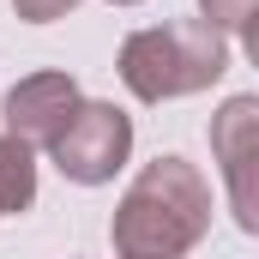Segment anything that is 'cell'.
<instances>
[{"instance_id":"cell-1","label":"cell","mask_w":259,"mask_h":259,"mask_svg":"<svg viewBox=\"0 0 259 259\" xmlns=\"http://www.w3.org/2000/svg\"><path fill=\"white\" fill-rule=\"evenodd\" d=\"M205 235H211V181L175 151L133 175L109 223L115 259H187Z\"/></svg>"},{"instance_id":"cell-2","label":"cell","mask_w":259,"mask_h":259,"mask_svg":"<svg viewBox=\"0 0 259 259\" xmlns=\"http://www.w3.org/2000/svg\"><path fill=\"white\" fill-rule=\"evenodd\" d=\"M121 84L139 103H175L199 97L229 72V36H217L205 18H169L151 30H133L121 42Z\"/></svg>"},{"instance_id":"cell-3","label":"cell","mask_w":259,"mask_h":259,"mask_svg":"<svg viewBox=\"0 0 259 259\" xmlns=\"http://www.w3.org/2000/svg\"><path fill=\"white\" fill-rule=\"evenodd\" d=\"M55 169L78 187H103L127 169L133 157V115L115 109V103H78L72 121L61 127V139L49 145Z\"/></svg>"},{"instance_id":"cell-4","label":"cell","mask_w":259,"mask_h":259,"mask_svg":"<svg viewBox=\"0 0 259 259\" xmlns=\"http://www.w3.org/2000/svg\"><path fill=\"white\" fill-rule=\"evenodd\" d=\"M253 145H259V97H229L211 121V151L223 163V187L235 205V223L259 235V193H253Z\"/></svg>"},{"instance_id":"cell-5","label":"cell","mask_w":259,"mask_h":259,"mask_svg":"<svg viewBox=\"0 0 259 259\" xmlns=\"http://www.w3.org/2000/svg\"><path fill=\"white\" fill-rule=\"evenodd\" d=\"M78 103L84 97H78L72 72H30V78H18L6 91V139H18L30 151H49Z\"/></svg>"},{"instance_id":"cell-6","label":"cell","mask_w":259,"mask_h":259,"mask_svg":"<svg viewBox=\"0 0 259 259\" xmlns=\"http://www.w3.org/2000/svg\"><path fill=\"white\" fill-rule=\"evenodd\" d=\"M36 205V151L0 133V217H18Z\"/></svg>"},{"instance_id":"cell-7","label":"cell","mask_w":259,"mask_h":259,"mask_svg":"<svg viewBox=\"0 0 259 259\" xmlns=\"http://www.w3.org/2000/svg\"><path fill=\"white\" fill-rule=\"evenodd\" d=\"M253 12H259V0H199V18L241 49H253Z\"/></svg>"},{"instance_id":"cell-8","label":"cell","mask_w":259,"mask_h":259,"mask_svg":"<svg viewBox=\"0 0 259 259\" xmlns=\"http://www.w3.org/2000/svg\"><path fill=\"white\" fill-rule=\"evenodd\" d=\"M78 0H12V12L24 18V24H55V18H66Z\"/></svg>"},{"instance_id":"cell-9","label":"cell","mask_w":259,"mask_h":259,"mask_svg":"<svg viewBox=\"0 0 259 259\" xmlns=\"http://www.w3.org/2000/svg\"><path fill=\"white\" fill-rule=\"evenodd\" d=\"M109 6H139V0H109Z\"/></svg>"}]
</instances>
